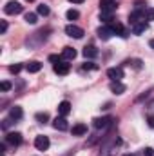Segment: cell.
<instances>
[{"label": "cell", "instance_id": "obj_1", "mask_svg": "<svg viewBox=\"0 0 154 156\" xmlns=\"http://www.w3.org/2000/svg\"><path fill=\"white\" fill-rule=\"evenodd\" d=\"M22 11H24V7H22L18 2H15V0L7 2V4L4 5V13H5V15H20Z\"/></svg>", "mask_w": 154, "mask_h": 156}, {"label": "cell", "instance_id": "obj_2", "mask_svg": "<svg viewBox=\"0 0 154 156\" xmlns=\"http://www.w3.org/2000/svg\"><path fill=\"white\" fill-rule=\"evenodd\" d=\"M53 69H54V73H56V75H62V76H65V75H69V71H71V66H69L65 60H60L58 64H54V66H53Z\"/></svg>", "mask_w": 154, "mask_h": 156}, {"label": "cell", "instance_id": "obj_3", "mask_svg": "<svg viewBox=\"0 0 154 156\" xmlns=\"http://www.w3.org/2000/svg\"><path fill=\"white\" fill-rule=\"evenodd\" d=\"M118 7V0H102L100 2V11L103 13H114Z\"/></svg>", "mask_w": 154, "mask_h": 156}, {"label": "cell", "instance_id": "obj_4", "mask_svg": "<svg viewBox=\"0 0 154 156\" xmlns=\"http://www.w3.org/2000/svg\"><path fill=\"white\" fill-rule=\"evenodd\" d=\"M113 122H114V120L111 116H102V118H94V120H93V125H94L96 129H107Z\"/></svg>", "mask_w": 154, "mask_h": 156}, {"label": "cell", "instance_id": "obj_5", "mask_svg": "<svg viewBox=\"0 0 154 156\" xmlns=\"http://www.w3.org/2000/svg\"><path fill=\"white\" fill-rule=\"evenodd\" d=\"M65 33L69 35V37H73V38H82L85 33H83V29L82 27H78V26H75V24H69L67 27H65Z\"/></svg>", "mask_w": 154, "mask_h": 156}, {"label": "cell", "instance_id": "obj_6", "mask_svg": "<svg viewBox=\"0 0 154 156\" xmlns=\"http://www.w3.org/2000/svg\"><path fill=\"white\" fill-rule=\"evenodd\" d=\"M35 147H37L38 151H47V149H49V138L44 136V134L37 136V138H35Z\"/></svg>", "mask_w": 154, "mask_h": 156}, {"label": "cell", "instance_id": "obj_7", "mask_svg": "<svg viewBox=\"0 0 154 156\" xmlns=\"http://www.w3.org/2000/svg\"><path fill=\"white\" fill-rule=\"evenodd\" d=\"M107 76L111 78L113 82H120L123 78V69L121 67H109L107 69Z\"/></svg>", "mask_w": 154, "mask_h": 156}, {"label": "cell", "instance_id": "obj_8", "mask_svg": "<svg viewBox=\"0 0 154 156\" xmlns=\"http://www.w3.org/2000/svg\"><path fill=\"white\" fill-rule=\"evenodd\" d=\"M53 127H54L56 131H67V129H69V123H67L65 116H56L53 120Z\"/></svg>", "mask_w": 154, "mask_h": 156}, {"label": "cell", "instance_id": "obj_9", "mask_svg": "<svg viewBox=\"0 0 154 156\" xmlns=\"http://www.w3.org/2000/svg\"><path fill=\"white\" fill-rule=\"evenodd\" d=\"M96 35H98L102 40H109L114 33H113L111 26H102V27H98V29H96Z\"/></svg>", "mask_w": 154, "mask_h": 156}, {"label": "cell", "instance_id": "obj_10", "mask_svg": "<svg viewBox=\"0 0 154 156\" xmlns=\"http://www.w3.org/2000/svg\"><path fill=\"white\" fill-rule=\"evenodd\" d=\"M5 142L11 145H20L22 144V134L20 133H7L5 134Z\"/></svg>", "mask_w": 154, "mask_h": 156}, {"label": "cell", "instance_id": "obj_11", "mask_svg": "<svg viewBox=\"0 0 154 156\" xmlns=\"http://www.w3.org/2000/svg\"><path fill=\"white\" fill-rule=\"evenodd\" d=\"M111 29H113V33H114V35L121 37V38H127V29H125L121 24H118V22H113V24H111Z\"/></svg>", "mask_w": 154, "mask_h": 156}, {"label": "cell", "instance_id": "obj_12", "mask_svg": "<svg viewBox=\"0 0 154 156\" xmlns=\"http://www.w3.org/2000/svg\"><path fill=\"white\" fill-rule=\"evenodd\" d=\"M147 29H149V24H147L145 20H142V22H138V24L132 26V33H134V35H142V33H145Z\"/></svg>", "mask_w": 154, "mask_h": 156}, {"label": "cell", "instance_id": "obj_13", "mask_svg": "<svg viewBox=\"0 0 154 156\" xmlns=\"http://www.w3.org/2000/svg\"><path fill=\"white\" fill-rule=\"evenodd\" d=\"M69 113H71V104H69L67 100L60 102V104H58V115H60V116H67Z\"/></svg>", "mask_w": 154, "mask_h": 156}, {"label": "cell", "instance_id": "obj_14", "mask_svg": "<svg viewBox=\"0 0 154 156\" xmlns=\"http://www.w3.org/2000/svg\"><path fill=\"white\" fill-rule=\"evenodd\" d=\"M82 53H83L85 58H96V56H98V49H96L94 45H85Z\"/></svg>", "mask_w": 154, "mask_h": 156}, {"label": "cell", "instance_id": "obj_15", "mask_svg": "<svg viewBox=\"0 0 154 156\" xmlns=\"http://www.w3.org/2000/svg\"><path fill=\"white\" fill-rule=\"evenodd\" d=\"M24 116V111H22V107H18V105H15V107H11L9 109V118L11 120H20V118Z\"/></svg>", "mask_w": 154, "mask_h": 156}, {"label": "cell", "instance_id": "obj_16", "mask_svg": "<svg viewBox=\"0 0 154 156\" xmlns=\"http://www.w3.org/2000/svg\"><path fill=\"white\" fill-rule=\"evenodd\" d=\"M62 58H64V60H75V58H76V49H73V47H64Z\"/></svg>", "mask_w": 154, "mask_h": 156}, {"label": "cell", "instance_id": "obj_17", "mask_svg": "<svg viewBox=\"0 0 154 156\" xmlns=\"http://www.w3.org/2000/svg\"><path fill=\"white\" fill-rule=\"evenodd\" d=\"M71 133H73V136H82V134L87 133V125L85 123H76V125H73Z\"/></svg>", "mask_w": 154, "mask_h": 156}, {"label": "cell", "instance_id": "obj_18", "mask_svg": "<svg viewBox=\"0 0 154 156\" xmlns=\"http://www.w3.org/2000/svg\"><path fill=\"white\" fill-rule=\"evenodd\" d=\"M26 69H27V73H38L40 69H42V64L37 62V60H33V62H29L26 66Z\"/></svg>", "mask_w": 154, "mask_h": 156}, {"label": "cell", "instance_id": "obj_19", "mask_svg": "<svg viewBox=\"0 0 154 156\" xmlns=\"http://www.w3.org/2000/svg\"><path fill=\"white\" fill-rule=\"evenodd\" d=\"M111 91H113L114 94H121V93H125V85H123L121 82H113V83H111Z\"/></svg>", "mask_w": 154, "mask_h": 156}, {"label": "cell", "instance_id": "obj_20", "mask_svg": "<svg viewBox=\"0 0 154 156\" xmlns=\"http://www.w3.org/2000/svg\"><path fill=\"white\" fill-rule=\"evenodd\" d=\"M100 20L105 22V24H113V13H103V11H100Z\"/></svg>", "mask_w": 154, "mask_h": 156}, {"label": "cell", "instance_id": "obj_21", "mask_svg": "<svg viewBox=\"0 0 154 156\" xmlns=\"http://www.w3.org/2000/svg\"><path fill=\"white\" fill-rule=\"evenodd\" d=\"M65 16H67V20H76L78 16H80V13H78L76 9H69V11L65 13Z\"/></svg>", "mask_w": 154, "mask_h": 156}, {"label": "cell", "instance_id": "obj_22", "mask_svg": "<svg viewBox=\"0 0 154 156\" xmlns=\"http://www.w3.org/2000/svg\"><path fill=\"white\" fill-rule=\"evenodd\" d=\"M26 22L27 24H37V13H26Z\"/></svg>", "mask_w": 154, "mask_h": 156}, {"label": "cell", "instance_id": "obj_23", "mask_svg": "<svg viewBox=\"0 0 154 156\" xmlns=\"http://www.w3.org/2000/svg\"><path fill=\"white\" fill-rule=\"evenodd\" d=\"M125 64H129V66H132L134 69H142V60H138V58H134V60H127Z\"/></svg>", "mask_w": 154, "mask_h": 156}, {"label": "cell", "instance_id": "obj_24", "mask_svg": "<svg viewBox=\"0 0 154 156\" xmlns=\"http://www.w3.org/2000/svg\"><path fill=\"white\" fill-rule=\"evenodd\" d=\"M37 11H38V15H44V16H47V15H49V7H47L45 4H40Z\"/></svg>", "mask_w": 154, "mask_h": 156}, {"label": "cell", "instance_id": "obj_25", "mask_svg": "<svg viewBox=\"0 0 154 156\" xmlns=\"http://www.w3.org/2000/svg\"><path fill=\"white\" fill-rule=\"evenodd\" d=\"M22 71V66L20 64H13V66H9V73H13V75H18Z\"/></svg>", "mask_w": 154, "mask_h": 156}, {"label": "cell", "instance_id": "obj_26", "mask_svg": "<svg viewBox=\"0 0 154 156\" xmlns=\"http://www.w3.org/2000/svg\"><path fill=\"white\" fill-rule=\"evenodd\" d=\"M37 120H38L40 123H45V122L49 120V115H47V113H38V115H37Z\"/></svg>", "mask_w": 154, "mask_h": 156}, {"label": "cell", "instance_id": "obj_27", "mask_svg": "<svg viewBox=\"0 0 154 156\" xmlns=\"http://www.w3.org/2000/svg\"><path fill=\"white\" fill-rule=\"evenodd\" d=\"M83 69H87V71H96V69H98V66H96V64H93V62H85V64H83Z\"/></svg>", "mask_w": 154, "mask_h": 156}, {"label": "cell", "instance_id": "obj_28", "mask_svg": "<svg viewBox=\"0 0 154 156\" xmlns=\"http://www.w3.org/2000/svg\"><path fill=\"white\" fill-rule=\"evenodd\" d=\"M145 18H147V20H154V7L145 9Z\"/></svg>", "mask_w": 154, "mask_h": 156}, {"label": "cell", "instance_id": "obj_29", "mask_svg": "<svg viewBox=\"0 0 154 156\" xmlns=\"http://www.w3.org/2000/svg\"><path fill=\"white\" fill-rule=\"evenodd\" d=\"M9 89H11V83H9V82H2V83H0V91H2V93H5V91H9Z\"/></svg>", "mask_w": 154, "mask_h": 156}, {"label": "cell", "instance_id": "obj_30", "mask_svg": "<svg viewBox=\"0 0 154 156\" xmlns=\"http://www.w3.org/2000/svg\"><path fill=\"white\" fill-rule=\"evenodd\" d=\"M60 60H62V56H56V55H51V56H49V62H53V66L58 64Z\"/></svg>", "mask_w": 154, "mask_h": 156}, {"label": "cell", "instance_id": "obj_31", "mask_svg": "<svg viewBox=\"0 0 154 156\" xmlns=\"http://www.w3.org/2000/svg\"><path fill=\"white\" fill-rule=\"evenodd\" d=\"M5 31H7V22H5V20H2V22H0V33L4 35Z\"/></svg>", "mask_w": 154, "mask_h": 156}, {"label": "cell", "instance_id": "obj_32", "mask_svg": "<svg viewBox=\"0 0 154 156\" xmlns=\"http://www.w3.org/2000/svg\"><path fill=\"white\" fill-rule=\"evenodd\" d=\"M152 149H151V147H147V149H145V151H143V156H152Z\"/></svg>", "mask_w": 154, "mask_h": 156}, {"label": "cell", "instance_id": "obj_33", "mask_svg": "<svg viewBox=\"0 0 154 156\" xmlns=\"http://www.w3.org/2000/svg\"><path fill=\"white\" fill-rule=\"evenodd\" d=\"M71 4H82V2H85V0H69Z\"/></svg>", "mask_w": 154, "mask_h": 156}, {"label": "cell", "instance_id": "obj_34", "mask_svg": "<svg viewBox=\"0 0 154 156\" xmlns=\"http://www.w3.org/2000/svg\"><path fill=\"white\" fill-rule=\"evenodd\" d=\"M149 125H151V127H154V118L152 116L149 118Z\"/></svg>", "mask_w": 154, "mask_h": 156}, {"label": "cell", "instance_id": "obj_35", "mask_svg": "<svg viewBox=\"0 0 154 156\" xmlns=\"http://www.w3.org/2000/svg\"><path fill=\"white\" fill-rule=\"evenodd\" d=\"M149 45H151V47H152V49H154V38L151 40V42H149Z\"/></svg>", "mask_w": 154, "mask_h": 156}, {"label": "cell", "instance_id": "obj_36", "mask_svg": "<svg viewBox=\"0 0 154 156\" xmlns=\"http://www.w3.org/2000/svg\"><path fill=\"white\" fill-rule=\"evenodd\" d=\"M125 156H136V154H125Z\"/></svg>", "mask_w": 154, "mask_h": 156}, {"label": "cell", "instance_id": "obj_37", "mask_svg": "<svg viewBox=\"0 0 154 156\" xmlns=\"http://www.w3.org/2000/svg\"><path fill=\"white\" fill-rule=\"evenodd\" d=\"M26 2H35V0H26Z\"/></svg>", "mask_w": 154, "mask_h": 156}]
</instances>
